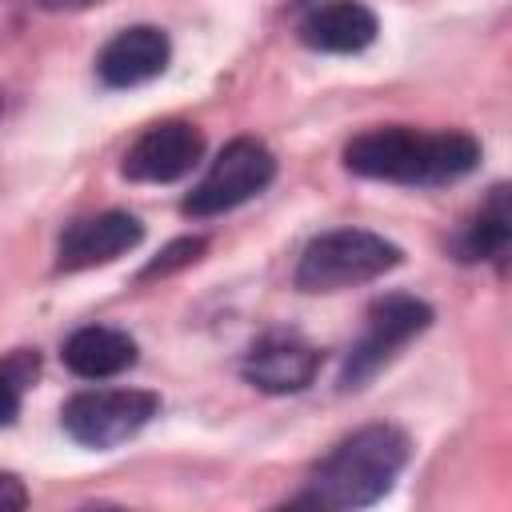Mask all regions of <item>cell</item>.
I'll return each mask as SVG.
<instances>
[{"label": "cell", "instance_id": "1", "mask_svg": "<svg viewBox=\"0 0 512 512\" xmlns=\"http://www.w3.org/2000/svg\"><path fill=\"white\" fill-rule=\"evenodd\" d=\"M480 144L468 132H416V128H372L348 140L344 164L368 180L392 184H448L476 168Z\"/></svg>", "mask_w": 512, "mask_h": 512}, {"label": "cell", "instance_id": "2", "mask_svg": "<svg viewBox=\"0 0 512 512\" xmlns=\"http://www.w3.org/2000/svg\"><path fill=\"white\" fill-rule=\"evenodd\" d=\"M408 436L396 424H368L340 440L312 476V504L320 508H364L376 504L408 464Z\"/></svg>", "mask_w": 512, "mask_h": 512}, {"label": "cell", "instance_id": "3", "mask_svg": "<svg viewBox=\"0 0 512 512\" xmlns=\"http://www.w3.org/2000/svg\"><path fill=\"white\" fill-rule=\"evenodd\" d=\"M404 260V252L368 232V228H336L316 236L300 264H296V288L300 292H340L352 284H368L384 272H392Z\"/></svg>", "mask_w": 512, "mask_h": 512}, {"label": "cell", "instance_id": "4", "mask_svg": "<svg viewBox=\"0 0 512 512\" xmlns=\"http://www.w3.org/2000/svg\"><path fill=\"white\" fill-rule=\"evenodd\" d=\"M156 408H160V400L152 392H140V388H96V392H76L64 404L60 424L84 448H116L128 436H136L156 416Z\"/></svg>", "mask_w": 512, "mask_h": 512}, {"label": "cell", "instance_id": "5", "mask_svg": "<svg viewBox=\"0 0 512 512\" xmlns=\"http://www.w3.org/2000/svg\"><path fill=\"white\" fill-rule=\"evenodd\" d=\"M272 176H276V156L260 140L240 136L220 148V156L212 160L204 180L188 192L184 212L188 216H220V212L252 200L256 192H264L272 184Z\"/></svg>", "mask_w": 512, "mask_h": 512}, {"label": "cell", "instance_id": "6", "mask_svg": "<svg viewBox=\"0 0 512 512\" xmlns=\"http://www.w3.org/2000/svg\"><path fill=\"white\" fill-rule=\"evenodd\" d=\"M432 324V308L416 296H384L368 308V328L340 368V388H364L412 336Z\"/></svg>", "mask_w": 512, "mask_h": 512}, {"label": "cell", "instance_id": "7", "mask_svg": "<svg viewBox=\"0 0 512 512\" xmlns=\"http://www.w3.org/2000/svg\"><path fill=\"white\" fill-rule=\"evenodd\" d=\"M204 156V136L196 124L188 120H164L152 124L128 152L120 172L136 184H172L180 176H188Z\"/></svg>", "mask_w": 512, "mask_h": 512}, {"label": "cell", "instance_id": "8", "mask_svg": "<svg viewBox=\"0 0 512 512\" xmlns=\"http://www.w3.org/2000/svg\"><path fill=\"white\" fill-rule=\"evenodd\" d=\"M144 240V224L132 212H100V216H84L76 220L64 236H60V268L64 272H80V268H96L108 264L124 252H132Z\"/></svg>", "mask_w": 512, "mask_h": 512}, {"label": "cell", "instance_id": "9", "mask_svg": "<svg viewBox=\"0 0 512 512\" xmlns=\"http://www.w3.org/2000/svg\"><path fill=\"white\" fill-rule=\"evenodd\" d=\"M168 56H172V44L160 28L152 24H136V28H124L116 32L100 56H96V72L108 88H136L144 80H156L164 68H168Z\"/></svg>", "mask_w": 512, "mask_h": 512}, {"label": "cell", "instance_id": "10", "mask_svg": "<svg viewBox=\"0 0 512 512\" xmlns=\"http://www.w3.org/2000/svg\"><path fill=\"white\" fill-rule=\"evenodd\" d=\"M320 372V352L296 336H268L244 360V380L268 396H288L312 384Z\"/></svg>", "mask_w": 512, "mask_h": 512}, {"label": "cell", "instance_id": "11", "mask_svg": "<svg viewBox=\"0 0 512 512\" xmlns=\"http://www.w3.org/2000/svg\"><path fill=\"white\" fill-rule=\"evenodd\" d=\"M380 24L360 0H332L300 20V44L312 52H364Z\"/></svg>", "mask_w": 512, "mask_h": 512}, {"label": "cell", "instance_id": "12", "mask_svg": "<svg viewBox=\"0 0 512 512\" xmlns=\"http://www.w3.org/2000/svg\"><path fill=\"white\" fill-rule=\"evenodd\" d=\"M60 356H64L68 372H76L84 380H108V376H120L124 368L136 364V340L120 328L88 324L64 340Z\"/></svg>", "mask_w": 512, "mask_h": 512}, {"label": "cell", "instance_id": "13", "mask_svg": "<svg viewBox=\"0 0 512 512\" xmlns=\"http://www.w3.org/2000/svg\"><path fill=\"white\" fill-rule=\"evenodd\" d=\"M512 240V216H508V204H504V188H496L492 204L472 220L460 252L464 260H488V256H500Z\"/></svg>", "mask_w": 512, "mask_h": 512}, {"label": "cell", "instance_id": "14", "mask_svg": "<svg viewBox=\"0 0 512 512\" xmlns=\"http://www.w3.org/2000/svg\"><path fill=\"white\" fill-rule=\"evenodd\" d=\"M36 352H12L8 360H0V428L12 424L20 416V400H24V388L36 380Z\"/></svg>", "mask_w": 512, "mask_h": 512}, {"label": "cell", "instance_id": "15", "mask_svg": "<svg viewBox=\"0 0 512 512\" xmlns=\"http://www.w3.org/2000/svg\"><path fill=\"white\" fill-rule=\"evenodd\" d=\"M200 252H204V240L200 236H184V240H172L140 276L144 280H152V276H168V272H176V268H188V264H196L200 260Z\"/></svg>", "mask_w": 512, "mask_h": 512}, {"label": "cell", "instance_id": "16", "mask_svg": "<svg viewBox=\"0 0 512 512\" xmlns=\"http://www.w3.org/2000/svg\"><path fill=\"white\" fill-rule=\"evenodd\" d=\"M24 504H28V492H24L20 476L0 472V512H20Z\"/></svg>", "mask_w": 512, "mask_h": 512}, {"label": "cell", "instance_id": "17", "mask_svg": "<svg viewBox=\"0 0 512 512\" xmlns=\"http://www.w3.org/2000/svg\"><path fill=\"white\" fill-rule=\"evenodd\" d=\"M44 8L52 12H80V8H92V4H104V0H40Z\"/></svg>", "mask_w": 512, "mask_h": 512}]
</instances>
